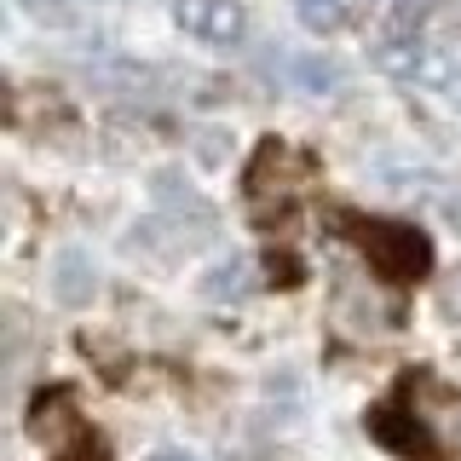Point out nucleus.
<instances>
[{
	"instance_id": "2eb2a0df",
	"label": "nucleus",
	"mask_w": 461,
	"mask_h": 461,
	"mask_svg": "<svg viewBox=\"0 0 461 461\" xmlns=\"http://www.w3.org/2000/svg\"><path fill=\"white\" fill-rule=\"evenodd\" d=\"M150 461H191V456H173V450H167V456H150Z\"/></svg>"
},
{
	"instance_id": "423d86ee",
	"label": "nucleus",
	"mask_w": 461,
	"mask_h": 461,
	"mask_svg": "<svg viewBox=\"0 0 461 461\" xmlns=\"http://www.w3.org/2000/svg\"><path fill=\"white\" fill-rule=\"evenodd\" d=\"M375 69L393 81H444L450 86L456 69L438 64V52L427 47L421 35H398V41H375Z\"/></svg>"
},
{
	"instance_id": "1a4fd4ad",
	"label": "nucleus",
	"mask_w": 461,
	"mask_h": 461,
	"mask_svg": "<svg viewBox=\"0 0 461 461\" xmlns=\"http://www.w3.org/2000/svg\"><path fill=\"white\" fill-rule=\"evenodd\" d=\"M369 18L381 35L375 41H398V35H415L427 18V0H369Z\"/></svg>"
},
{
	"instance_id": "20e7f679",
	"label": "nucleus",
	"mask_w": 461,
	"mask_h": 461,
	"mask_svg": "<svg viewBox=\"0 0 461 461\" xmlns=\"http://www.w3.org/2000/svg\"><path fill=\"white\" fill-rule=\"evenodd\" d=\"M410 398H386L381 410H369V432L386 444V450H398L403 461H438L444 456V438L432 432V415L421 410H403Z\"/></svg>"
},
{
	"instance_id": "9b49d317",
	"label": "nucleus",
	"mask_w": 461,
	"mask_h": 461,
	"mask_svg": "<svg viewBox=\"0 0 461 461\" xmlns=\"http://www.w3.org/2000/svg\"><path fill=\"white\" fill-rule=\"evenodd\" d=\"M18 6L29 12V18H47V23H64V18H76V12L86 6V0H18Z\"/></svg>"
},
{
	"instance_id": "39448f33",
	"label": "nucleus",
	"mask_w": 461,
	"mask_h": 461,
	"mask_svg": "<svg viewBox=\"0 0 461 461\" xmlns=\"http://www.w3.org/2000/svg\"><path fill=\"white\" fill-rule=\"evenodd\" d=\"M173 23L208 47H237L249 35V6L242 0H173Z\"/></svg>"
},
{
	"instance_id": "f03ea898",
	"label": "nucleus",
	"mask_w": 461,
	"mask_h": 461,
	"mask_svg": "<svg viewBox=\"0 0 461 461\" xmlns=\"http://www.w3.org/2000/svg\"><path fill=\"white\" fill-rule=\"evenodd\" d=\"M340 230L364 249L369 271L386 283H421L432 266V242L415 225H393V220H364V213H340Z\"/></svg>"
},
{
	"instance_id": "0eeeda50",
	"label": "nucleus",
	"mask_w": 461,
	"mask_h": 461,
	"mask_svg": "<svg viewBox=\"0 0 461 461\" xmlns=\"http://www.w3.org/2000/svg\"><path fill=\"white\" fill-rule=\"evenodd\" d=\"M52 294L64 300V306H86V300L98 294V266L81 249H64L52 259Z\"/></svg>"
},
{
	"instance_id": "7ed1b4c3",
	"label": "nucleus",
	"mask_w": 461,
	"mask_h": 461,
	"mask_svg": "<svg viewBox=\"0 0 461 461\" xmlns=\"http://www.w3.org/2000/svg\"><path fill=\"white\" fill-rule=\"evenodd\" d=\"M29 432H35L58 461H104V438L76 415V398H69L64 386H52V393L35 398V410H29Z\"/></svg>"
},
{
	"instance_id": "dca6fc26",
	"label": "nucleus",
	"mask_w": 461,
	"mask_h": 461,
	"mask_svg": "<svg viewBox=\"0 0 461 461\" xmlns=\"http://www.w3.org/2000/svg\"><path fill=\"white\" fill-rule=\"evenodd\" d=\"M456 220H461V202H456Z\"/></svg>"
},
{
	"instance_id": "ddd939ff",
	"label": "nucleus",
	"mask_w": 461,
	"mask_h": 461,
	"mask_svg": "<svg viewBox=\"0 0 461 461\" xmlns=\"http://www.w3.org/2000/svg\"><path fill=\"white\" fill-rule=\"evenodd\" d=\"M438 306H444V317H450V323H461V271L450 283H444V294H438Z\"/></svg>"
},
{
	"instance_id": "6e6552de",
	"label": "nucleus",
	"mask_w": 461,
	"mask_h": 461,
	"mask_svg": "<svg viewBox=\"0 0 461 461\" xmlns=\"http://www.w3.org/2000/svg\"><path fill=\"white\" fill-rule=\"evenodd\" d=\"M364 0H294V18L312 29V35H340L346 23H357Z\"/></svg>"
},
{
	"instance_id": "9d476101",
	"label": "nucleus",
	"mask_w": 461,
	"mask_h": 461,
	"mask_svg": "<svg viewBox=\"0 0 461 461\" xmlns=\"http://www.w3.org/2000/svg\"><path fill=\"white\" fill-rule=\"evenodd\" d=\"M249 259H225V266H213L208 271V283H202V294L208 300H237V294H249Z\"/></svg>"
},
{
	"instance_id": "4468645a",
	"label": "nucleus",
	"mask_w": 461,
	"mask_h": 461,
	"mask_svg": "<svg viewBox=\"0 0 461 461\" xmlns=\"http://www.w3.org/2000/svg\"><path fill=\"white\" fill-rule=\"evenodd\" d=\"M450 98H456V104H461V69H456V76H450Z\"/></svg>"
},
{
	"instance_id": "f8f14e48",
	"label": "nucleus",
	"mask_w": 461,
	"mask_h": 461,
	"mask_svg": "<svg viewBox=\"0 0 461 461\" xmlns=\"http://www.w3.org/2000/svg\"><path fill=\"white\" fill-rule=\"evenodd\" d=\"M300 81L323 93V86H335V81H340V69H335V64H323V58H312V64H300Z\"/></svg>"
},
{
	"instance_id": "f257e3e1",
	"label": "nucleus",
	"mask_w": 461,
	"mask_h": 461,
	"mask_svg": "<svg viewBox=\"0 0 461 461\" xmlns=\"http://www.w3.org/2000/svg\"><path fill=\"white\" fill-rule=\"evenodd\" d=\"M312 179H317V162L306 150H294V144H283V139H259L254 162L242 173V191H249L254 220L259 225H283Z\"/></svg>"
}]
</instances>
